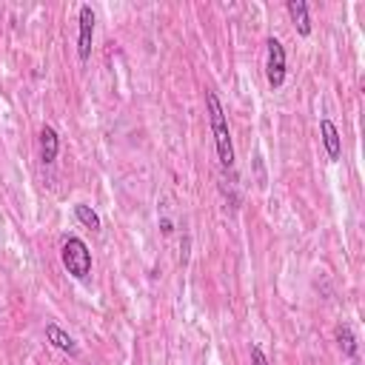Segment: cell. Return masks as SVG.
I'll list each match as a JSON object with an SVG mask.
<instances>
[{
	"label": "cell",
	"mask_w": 365,
	"mask_h": 365,
	"mask_svg": "<svg viewBox=\"0 0 365 365\" xmlns=\"http://www.w3.org/2000/svg\"><path fill=\"white\" fill-rule=\"evenodd\" d=\"M46 339H48L57 351H63V354H68V356H80V345H77L74 336L66 334L57 322H48V325H46Z\"/></svg>",
	"instance_id": "cell-6"
},
{
	"label": "cell",
	"mask_w": 365,
	"mask_h": 365,
	"mask_svg": "<svg viewBox=\"0 0 365 365\" xmlns=\"http://www.w3.org/2000/svg\"><path fill=\"white\" fill-rule=\"evenodd\" d=\"M80 31H77V57L88 60L91 57V40H94V11L91 6H80Z\"/></svg>",
	"instance_id": "cell-4"
},
{
	"label": "cell",
	"mask_w": 365,
	"mask_h": 365,
	"mask_svg": "<svg viewBox=\"0 0 365 365\" xmlns=\"http://www.w3.org/2000/svg\"><path fill=\"white\" fill-rule=\"evenodd\" d=\"M57 154H60V137L51 125H43L40 128V160L46 165H51L57 160Z\"/></svg>",
	"instance_id": "cell-7"
},
{
	"label": "cell",
	"mask_w": 365,
	"mask_h": 365,
	"mask_svg": "<svg viewBox=\"0 0 365 365\" xmlns=\"http://www.w3.org/2000/svg\"><path fill=\"white\" fill-rule=\"evenodd\" d=\"M319 137H322V145H325L328 160H331V163H336V160L342 157V137H339V128H336L328 117H322V120H319Z\"/></svg>",
	"instance_id": "cell-5"
},
{
	"label": "cell",
	"mask_w": 365,
	"mask_h": 365,
	"mask_svg": "<svg viewBox=\"0 0 365 365\" xmlns=\"http://www.w3.org/2000/svg\"><path fill=\"white\" fill-rule=\"evenodd\" d=\"M205 108H208V120H211V134H214L220 165L222 168H234V143H231L228 120H225V111H222V103H220L217 91H205Z\"/></svg>",
	"instance_id": "cell-1"
},
{
	"label": "cell",
	"mask_w": 365,
	"mask_h": 365,
	"mask_svg": "<svg viewBox=\"0 0 365 365\" xmlns=\"http://www.w3.org/2000/svg\"><path fill=\"white\" fill-rule=\"evenodd\" d=\"M251 365H271L259 345H251Z\"/></svg>",
	"instance_id": "cell-11"
},
{
	"label": "cell",
	"mask_w": 365,
	"mask_h": 365,
	"mask_svg": "<svg viewBox=\"0 0 365 365\" xmlns=\"http://www.w3.org/2000/svg\"><path fill=\"white\" fill-rule=\"evenodd\" d=\"M74 217H77V222L86 225L88 231H100V228H103L100 214H97L91 205H86V202H77V205H74Z\"/></svg>",
	"instance_id": "cell-9"
},
{
	"label": "cell",
	"mask_w": 365,
	"mask_h": 365,
	"mask_svg": "<svg viewBox=\"0 0 365 365\" xmlns=\"http://www.w3.org/2000/svg\"><path fill=\"white\" fill-rule=\"evenodd\" d=\"M336 342H339V348H342V354H345L348 359L356 356V336H354V331H351L348 325H339V328H336Z\"/></svg>",
	"instance_id": "cell-10"
},
{
	"label": "cell",
	"mask_w": 365,
	"mask_h": 365,
	"mask_svg": "<svg viewBox=\"0 0 365 365\" xmlns=\"http://www.w3.org/2000/svg\"><path fill=\"white\" fill-rule=\"evenodd\" d=\"M60 259L63 268L74 277V279H86L91 274V251L80 237H68L60 248Z\"/></svg>",
	"instance_id": "cell-2"
},
{
	"label": "cell",
	"mask_w": 365,
	"mask_h": 365,
	"mask_svg": "<svg viewBox=\"0 0 365 365\" xmlns=\"http://www.w3.org/2000/svg\"><path fill=\"white\" fill-rule=\"evenodd\" d=\"M285 71H288L285 48H282V43L277 37H268L265 40V77H268V86L279 88L285 83Z\"/></svg>",
	"instance_id": "cell-3"
},
{
	"label": "cell",
	"mask_w": 365,
	"mask_h": 365,
	"mask_svg": "<svg viewBox=\"0 0 365 365\" xmlns=\"http://www.w3.org/2000/svg\"><path fill=\"white\" fill-rule=\"evenodd\" d=\"M288 14H291V23H294L297 34H299V37H308V34H311L308 3H305V0H288Z\"/></svg>",
	"instance_id": "cell-8"
}]
</instances>
